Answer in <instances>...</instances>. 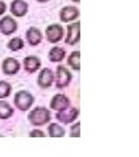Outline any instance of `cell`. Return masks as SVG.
<instances>
[{
  "instance_id": "1",
  "label": "cell",
  "mask_w": 139,
  "mask_h": 157,
  "mask_svg": "<svg viewBox=\"0 0 139 157\" xmlns=\"http://www.w3.org/2000/svg\"><path fill=\"white\" fill-rule=\"evenodd\" d=\"M30 123L35 126H41L47 124L51 120L50 110L45 108H36L29 114Z\"/></svg>"
},
{
  "instance_id": "2",
  "label": "cell",
  "mask_w": 139,
  "mask_h": 157,
  "mask_svg": "<svg viewBox=\"0 0 139 157\" xmlns=\"http://www.w3.org/2000/svg\"><path fill=\"white\" fill-rule=\"evenodd\" d=\"M14 103L21 111H27L34 104V96L28 91H17L15 94Z\"/></svg>"
},
{
  "instance_id": "3",
  "label": "cell",
  "mask_w": 139,
  "mask_h": 157,
  "mask_svg": "<svg viewBox=\"0 0 139 157\" xmlns=\"http://www.w3.org/2000/svg\"><path fill=\"white\" fill-rule=\"evenodd\" d=\"M78 114H80V111H78L77 109L69 108V106H68L67 109L61 110V111H59V112L56 113V118H58V120L61 121V123L70 124L78 117Z\"/></svg>"
},
{
  "instance_id": "4",
  "label": "cell",
  "mask_w": 139,
  "mask_h": 157,
  "mask_svg": "<svg viewBox=\"0 0 139 157\" xmlns=\"http://www.w3.org/2000/svg\"><path fill=\"white\" fill-rule=\"evenodd\" d=\"M71 80L69 71L63 66H58L56 68V87L58 88H65L69 84Z\"/></svg>"
},
{
  "instance_id": "5",
  "label": "cell",
  "mask_w": 139,
  "mask_h": 157,
  "mask_svg": "<svg viewBox=\"0 0 139 157\" xmlns=\"http://www.w3.org/2000/svg\"><path fill=\"white\" fill-rule=\"evenodd\" d=\"M46 37L51 43H58L63 37V29L60 25H52L46 29Z\"/></svg>"
},
{
  "instance_id": "6",
  "label": "cell",
  "mask_w": 139,
  "mask_h": 157,
  "mask_svg": "<svg viewBox=\"0 0 139 157\" xmlns=\"http://www.w3.org/2000/svg\"><path fill=\"white\" fill-rule=\"evenodd\" d=\"M17 29V23L10 16H5L0 20V31L6 36H9Z\"/></svg>"
},
{
  "instance_id": "7",
  "label": "cell",
  "mask_w": 139,
  "mask_h": 157,
  "mask_svg": "<svg viewBox=\"0 0 139 157\" xmlns=\"http://www.w3.org/2000/svg\"><path fill=\"white\" fill-rule=\"evenodd\" d=\"M68 106H70V101L69 98L65 96L63 94H58L55 95L54 97L52 98L51 101V108L56 111H61V110H65Z\"/></svg>"
},
{
  "instance_id": "8",
  "label": "cell",
  "mask_w": 139,
  "mask_h": 157,
  "mask_svg": "<svg viewBox=\"0 0 139 157\" xmlns=\"http://www.w3.org/2000/svg\"><path fill=\"white\" fill-rule=\"evenodd\" d=\"M80 22L73 23L68 27V35L66 38V43L69 45H75L78 40H80Z\"/></svg>"
},
{
  "instance_id": "9",
  "label": "cell",
  "mask_w": 139,
  "mask_h": 157,
  "mask_svg": "<svg viewBox=\"0 0 139 157\" xmlns=\"http://www.w3.org/2000/svg\"><path fill=\"white\" fill-rule=\"evenodd\" d=\"M53 80H54L53 72H52L50 68H44L39 73L38 83H39V86L43 87V88H48V87H51L52 83H53Z\"/></svg>"
},
{
  "instance_id": "10",
  "label": "cell",
  "mask_w": 139,
  "mask_h": 157,
  "mask_svg": "<svg viewBox=\"0 0 139 157\" xmlns=\"http://www.w3.org/2000/svg\"><path fill=\"white\" fill-rule=\"evenodd\" d=\"M10 12L17 16V17H22L27 14L28 12V4L23 1V0H14L10 5Z\"/></svg>"
},
{
  "instance_id": "11",
  "label": "cell",
  "mask_w": 139,
  "mask_h": 157,
  "mask_svg": "<svg viewBox=\"0 0 139 157\" xmlns=\"http://www.w3.org/2000/svg\"><path fill=\"white\" fill-rule=\"evenodd\" d=\"M78 15H80V12L76 7L67 6L65 8H62L61 12H60V19L63 22H70V21L76 19V17H78Z\"/></svg>"
},
{
  "instance_id": "12",
  "label": "cell",
  "mask_w": 139,
  "mask_h": 157,
  "mask_svg": "<svg viewBox=\"0 0 139 157\" xmlns=\"http://www.w3.org/2000/svg\"><path fill=\"white\" fill-rule=\"evenodd\" d=\"M2 69H4L5 74H7V75H13V74L19 72V69H20V64H19V61H17L16 59L7 58L4 60Z\"/></svg>"
},
{
  "instance_id": "13",
  "label": "cell",
  "mask_w": 139,
  "mask_h": 157,
  "mask_svg": "<svg viewBox=\"0 0 139 157\" xmlns=\"http://www.w3.org/2000/svg\"><path fill=\"white\" fill-rule=\"evenodd\" d=\"M27 40L29 42L30 45H38L41 42V39H43V36H41V33H40L39 29H37V28H34V27H31L28 31H27Z\"/></svg>"
},
{
  "instance_id": "14",
  "label": "cell",
  "mask_w": 139,
  "mask_h": 157,
  "mask_svg": "<svg viewBox=\"0 0 139 157\" xmlns=\"http://www.w3.org/2000/svg\"><path fill=\"white\" fill-rule=\"evenodd\" d=\"M40 67V60L35 56H29L24 59V69L28 73H34Z\"/></svg>"
},
{
  "instance_id": "15",
  "label": "cell",
  "mask_w": 139,
  "mask_h": 157,
  "mask_svg": "<svg viewBox=\"0 0 139 157\" xmlns=\"http://www.w3.org/2000/svg\"><path fill=\"white\" fill-rule=\"evenodd\" d=\"M65 56H66L65 49L55 46V48H53V49L50 51L48 58H50V60L53 61V63H59V61H62V60H63Z\"/></svg>"
},
{
  "instance_id": "16",
  "label": "cell",
  "mask_w": 139,
  "mask_h": 157,
  "mask_svg": "<svg viewBox=\"0 0 139 157\" xmlns=\"http://www.w3.org/2000/svg\"><path fill=\"white\" fill-rule=\"evenodd\" d=\"M14 110L8 103L4 101H0V119H8L13 116Z\"/></svg>"
},
{
  "instance_id": "17",
  "label": "cell",
  "mask_w": 139,
  "mask_h": 157,
  "mask_svg": "<svg viewBox=\"0 0 139 157\" xmlns=\"http://www.w3.org/2000/svg\"><path fill=\"white\" fill-rule=\"evenodd\" d=\"M48 134L51 137H62L65 135V128H62L58 124H51L48 126Z\"/></svg>"
},
{
  "instance_id": "18",
  "label": "cell",
  "mask_w": 139,
  "mask_h": 157,
  "mask_svg": "<svg viewBox=\"0 0 139 157\" xmlns=\"http://www.w3.org/2000/svg\"><path fill=\"white\" fill-rule=\"evenodd\" d=\"M80 53L78 51H75L69 56L68 58V64L69 66H71V68L75 69V71H78L80 68Z\"/></svg>"
},
{
  "instance_id": "19",
  "label": "cell",
  "mask_w": 139,
  "mask_h": 157,
  "mask_svg": "<svg viewBox=\"0 0 139 157\" xmlns=\"http://www.w3.org/2000/svg\"><path fill=\"white\" fill-rule=\"evenodd\" d=\"M23 46H24V43H23L22 38H20V37H15V38L10 39L9 43H8V48H9L12 51H19V50H21Z\"/></svg>"
},
{
  "instance_id": "20",
  "label": "cell",
  "mask_w": 139,
  "mask_h": 157,
  "mask_svg": "<svg viewBox=\"0 0 139 157\" xmlns=\"http://www.w3.org/2000/svg\"><path fill=\"white\" fill-rule=\"evenodd\" d=\"M12 91V87L9 83H7L5 81H0V98L8 97Z\"/></svg>"
},
{
  "instance_id": "21",
  "label": "cell",
  "mask_w": 139,
  "mask_h": 157,
  "mask_svg": "<svg viewBox=\"0 0 139 157\" xmlns=\"http://www.w3.org/2000/svg\"><path fill=\"white\" fill-rule=\"evenodd\" d=\"M80 124L77 123L75 124L74 126L70 129V135L73 137H80Z\"/></svg>"
},
{
  "instance_id": "22",
  "label": "cell",
  "mask_w": 139,
  "mask_h": 157,
  "mask_svg": "<svg viewBox=\"0 0 139 157\" xmlns=\"http://www.w3.org/2000/svg\"><path fill=\"white\" fill-rule=\"evenodd\" d=\"M30 136L31 137H45V133L39 131V129H35V131L30 132Z\"/></svg>"
},
{
  "instance_id": "23",
  "label": "cell",
  "mask_w": 139,
  "mask_h": 157,
  "mask_svg": "<svg viewBox=\"0 0 139 157\" xmlns=\"http://www.w3.org/2000/svg\"><path fill=\"white\" fill-rule=\"evenodd\" d=\"M6 8H7V7H6V4L4 2V1L0 0V15H2L4 13H5Z\"/></svg>"
},
{
  "instance_id": "24",
  "label": "cell",
  "mask_w": 139,
  "mask_h": 157,
  "mask_svg": "<svg viewBox=\"0 0 139 157\" xmlns=\"http://www.w3.org/2000/svg\"><path fill=\"white\" fill-rule=\"evenodd\" d=\"M39 2H46V1H48V0H38Z\"/></svg>"
},
{
  "instance_id": "25",
  "label": "cell",
  "mask_w": 139,
  "mask_h": 157,
  "mask_svg": "<svg viewBox=\"0 0 139 157\" xmlns=\"http://www.w3.org/2000/svg\"><path fill=\"white\" fill-rule=\"evenodd\" d=\"M73 1H75V2H80V0H73Z\"/></svg>"
}]
</instances>
